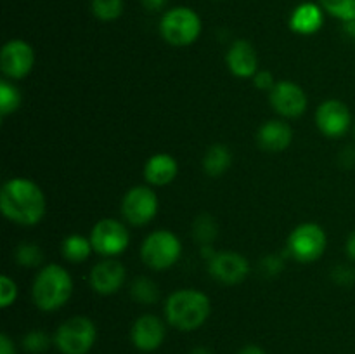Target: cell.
I'll list each match as a JSON object with an SVG mask.
<instances>
[{
  "instance_id": "7a4b0ae2",
  "label": "cell",
  "mask_w": 355,
  "mask_h": 354,
  "mask_svg": "<svg viewBox=\"0 0 355 354\" xmlns=\"http://www.w3.org/2000/svg\"><path fill=\"white\" fill-rule=\"evenodd\" d=\"M211 302L205 292L182 288L168 295L165 302V318L170 326L180 332H193L210 318Z\"/></svg>"
},
{
  "instance_id": "ffe728a7",
  "label": "cell",
  "mask_w": 355,
  "mask_h": 354,
  "mask_svg": "<svg viewBox=\"0 0 355 354\" xmlns=\"http://www.w3.org/2000/svg\"><path fill=\"white\" fill-rule=\"evenodd\" d=\"M232 163V153L225 144H211L203 156V172L210 177H220Z\"/></svg>"
},
{
  "instance_id": "484cf974",
  "label": "cell",
  "mask_w": 355,
  "mask_h": 354,
  "mask_svg": "<svg viewBox=\"0 0 355 354\" xmlns=\"http://www.w3.org/2000/svg\"><path fill=\"white\" fill-rule=\"evenodd\" d=\"M321 6L326 12L345 23L355 21V0H321Z\"/></svg>"
},
{
  "instance_id": "4fadbf2b",
  "label": "cell",
  "mask_w": 355,
  "mask_h": 354,
  "mask_svg": "<svg viewBox=\"0 0 355 354\" xmlns=\"http://www.w3.org/2000/svg\"><path fill=\"white\" fill-rule=\"evenodd\" d=\"M208 273L218 283L238 285L248 276L250 262L238 252H217L208 260Z\"/></svg>"
},
{
  "instance_id": "44dd1931",
  "label": "cell",
  "mask_w": 355,
  "mask_h": 354,
  "mask_svg": "<svg viewBox=\"0 0 355 354\" xmlns=\"http://www.w3.org/2000/svg\"><path fill=\"white\" fill-rule=\"evenodd\" d=\"M61 252L68 262L80 264L89 259L90 253L94 252L92 242H90V238H85V236L75 233V235H69L62 239Z\"/></svg>"
},
{
  "instance_id": "8992f818",
  "label": "cell",
  "mask_w": 355,
  "mask_h": 354,
  "mask_svg": "<svg viewBox=\"0 0 355 354\" xmlns=\"http://www.w3.org/2000/svg\"><path fill=\"white\" fill-rule=\"evenodd\" d=\"M163 40L175 47L194 44L201 33V19L189 7H173L163 14L159 21Z\"/></svg>"
},
{
  "instance_id": "1f68e13d",
  "label": "cell",
  "mask_w": 355,
  "mask_h": 354,
  "mask_svg": "<svg viewBox=\"0 0 355 354\" xmlns=\"http://www.w3.org/2000/svg\"><path fill=\"white\" fill-rule=\"evenodd\" d=\"M262 267L267 271V274H279L283 271V260L276 255H269L262 259Z\"/></svg>"
},
{
  "instance_id": "e575fe53",
  "label": "cell",
  "mask_w": 355,
  "mask_h": 354,
  "mask_svg": "<svg viewBox=\"0 0 355 354\" xmlns=\"http://www.w3.org/2000/svg\"><path fill=\"white\" fill-rule=\"evenodd\" d=\"M345 252H347V255H349V259L354 260V262H355V231L350 233L349 238H347Z\"/></svg>"
},
{
  "instance_id": "603a6c76",
  "label": "cell",
  "mask_w": 355,
  "mask_h": 354,
  "mask_svg": "<svg viewBox=\"0 0 355 354\" xmlns=\"http://www.w3.org/2000/svg\"><path fill=\"white\" fill-rule=\"evenodd\" d=\"M217 233H218L217 222H215V219L211 217V215L203 214V215H200V217L194 219L193 236L203 246L211 245V243H214V239L217 238Z\"/></svg>"
},
{
  "instance_id": "4316f807",
  "label": "cell",
  "mask_w": 355,
  "mask_h": 354,
  "mask_svg": "<svg viewBox=\"0 0 355 354\" xmlns=\"http://www.w3.org/2000/svg\"><path fill=\"white\" fill-rule=\"evenodd\" d=\"M42 259H44V252H42L40 246H38L37 243L24 242L17 246L16 260L19 266H23V267L40 266Z\"/></svg>"
},
{
  "instance_id": "5bb4252c",
  "label": "cell",
  "mask_w": 355,
  "mask_h": 354,
  "mask_svg": "<svg viewBox=\"0 0 355 354\" xmlns=\"http://www.w3.org/2000/svg\"><path fill=\"white\" fill-rule=\"evenodd\" d=\"M166 326L162 318L155 314H142L130 328V340L135 349L142 353H153L165 342Z\"/></svg>"
},
{
  "instance_id": "d590c367",
  "label": "cell",
  "mask_w": 355,
  "mask_h": 354,
  "mask_svg": "<svg viewBox=\"0 0 355 354\" xmlns=\"http://www.w3.org/2000/svg\"><path fill=\"white\" fill-rule=\"evenodd\" d=\"M236 354H267V353L262 349V347L257 346V344H246V346L241 347Z\"/></svg>"
},
{
  "instance_id": "d6986e66",
  "label": "cell",
  "mask_w": 355,
  "mask_h": 354,
  "mask_svg": "<svg viewBox=\"0 0 355 354\" xmlns=\"http://www.w3.org/2000/svg\"><path fill=\"white\" fill-rule=\"evenodd\" d=\"M322 9L318 3L305 2L300 3L297 9L291 12L290 17V28L295 33L300 35H312L315 31L321 30L322 26Z\"/></svg>"
},
{
  "instance_id": "4dcf8cb0",
  "label": "cell",
  "mask_w": 355,
  "mask_h": 354,
  "mask_svg": "<svg viewBox=\"0 0 355 354\" xmlns=\"http://www.w3.org/2000/svg\"><path fill=\"white\" fill-rule=\"evenodd\" d=\"M333 278H335L340 285H350L355 280V271H352L347 266H338L333 271Z\"/></svg>"
},
{
  "instance_id": "8fae6325",
  "label": "cell",
  "mask_w": 355,
  "mask_h": 354,
  "mask_svg": "<svg viewBox=\"0 0 355 354\" xmlns=\"http://www.w3.org/2000/svg\"><path fill=\"white\" fill-rule=\"evenodd\" d=\"M270 106L284 118H297L307 110V94L291 80H279L269 94Z\"/></svg>"
},
{
  "instance_id": "74e56055",
  "label": "cell",
  "mask_w": 355,
  "mask_h": 354,
  "mask_svg": "<svg viewBox=\"0 0 355 354\" xmlns=\"http://www.w3.org/2000/svg\"><path fill=\"white\" fill-rule=\"evenodd\" d=\"M349 28H350V33H352V37L355 38V21H352V23H349Z\"/></svg>"
},
{
  "instance_id": "6da1fadb",
  "label": "cell",
  "mask_w": 355,
  "mask_h": 354,
  "mask_svg": "<svg viewBox=\"0 0 355 354\" xmlns=\"http://www.w3.org/2000/svg\"><path fill=\"white\" fill-rule=\"evenodd\" d=\"M0 210L14 224L35 226L44 219L47 201L37 183L26 177H12L0 191Z\"/></svg>"
},
{
  "instance_id": "277c9868",
  "label": "cell",
  "mask_w": 355,
  "mask_h": 354,
  "mask_svg": "<svg viewBox=\"0 0 355 354\" xmlns=\"http://www.w3.org/2000/svg\"><path fill=\"white\" fill-rule=\"evenodd\" d=\"M96 340V323L82 314L64 319L54 333V344L61 354H89Z\"/></svg>"
},
{
  "instance_id": "7c38bea8",
  "label": "cell",
  "mask_w": 355,
  "mask_h": 354,
  "mask_svg": "<svg viewBox=\"0 0 355 354\" xmlns=\"http://www.w3.org/2000/svg\"><path fill=\"white\" fill-rule=\"evenodd\" d=\"M315 125L326 137L338 139L349 132L352 113L343 101L328 99L315 111Z\"/></svg>"
},
{
  "instance_id": "f546056e",
  "label": "cell",
  "mask_w": 355,
  "mask_h": 354,
  "mask_svg": "<svg viewBox=\"0 0 355 354\" xmlns=\"http://www.w3.org/2000/svg\"><path fill=\"white\" fill-rule=\"evenodd\" d=\"M253 83H255V87L259 90H272L274 85H276V78H274V75L270 71H267V69H263V71H257L255 76H253Z\"/></svg>"
},
{
  "instance_id": "e0dca14e",
  "label": "cell",
  "mask_w": 355,
  "mask_h": 354,
  "mask_svg": "<svg viewBox=\"0 0 355 354\" xmlns=\"http://www.w3.org/2000/svg\"><path fill=\"white\" fill-rule=\"evenodd\" d=\"M293 141V128L284 120H269L260 125L257 142L267 153H281Z\"/></svg>"
},
{
  "instance_id": "52a82bcc",
  "label": "cell",
  "mask_w": 355,
  "mask_h": 354,
  "mask_svg": "<svg viewBox=\"0 0 355 354\" xmlns=\"http://www.w3.org/2000/svg\"><path fill=\"white\" fill-rule=\"evenodd\" d=\"M326 245H328V236L324 229L315 222H304L288 236V250L298 262L311 264L319 260L324 253Z\"/></svg>"
},
{
  "instance_id": "5b68a950",
  "label": "cell",
  "mask_w": 355,
  "mask_h": 354,
  "mask_svg": "<svg viewBox=\"0 0 355 354\" xmlns=\"http://www.w3.org/2000/svg\"><path fill=\"white\" fill-rule=\"evenodd\" d=\"M182 253V243L175 233L156 229L144 238L141 245V259L149 269L163 271L172 267Z\"/></svg>"
},
{
  "instance_id": "9c48e42d",
  "label": "cell",
  "mask_w": 355,
  "mask_h": 354,
  "mask_svg": "<svg viewBox=\"0 0 355 354\" xmlns=\"http://www.w3.org/2000/svg\"><path fill=\"white\" fill-rule=\"evenodd\" d=\"M158 194L149 186H134L121 200V215L132 226H146L158 214Z\"/></svg>"
},
{
  "instance_id": "836d02e7",
  "label": "cell",
  "mask_w": 355,
  "mask_h": 354,
  "mask_svg": "<svg viewBox=\"0 0 355 354\" xmlns=\"http://www.w3.org/2000/svg\"><path fill=\"white\" fill-rule=\"evenodd\" d=\"M166 0H142V6L146 7L151 12H156V10H162L165 7Z\"/></svg>"
},
{
  "instance_id": "30bf717a",
  "label": "cell",
  "mask_w": 355,
  "mask_h": 354,
  "mask_svg": "<svg viewBox=\"0 0 355 354\" xmlns=\"http://www.w3.org/2000/svg\"><path fill=\"white\" fill-rule=\"evenodd\" d=\"M35 66L33 47L26 40L12 38L0 52V69L10 80H21L31 73Z\"/></svg>"
},
{
  "instance_id": "f35d334b",
  "label": "cell",
  "mask_w": 355,
  "mask_h": 354,
  "mask_svg": "<svg viewBox=\"0 0 355 354\" xmlns=\"http://www.w3.org/2000/svg\"><path fill=\"white\" fill-rule=\"evenodd\" d=\"M354 132H355V128H354Z\"/></svg>"
},
{
  "instance_id": "83f0119b",
  "label": "cell",
  "mask_w": 355,
  "mask_h": 354,
  "mask_svg": "<svg viewBox=\"0 0 355 354\" xmlns=\"http://www.w3.org/2000/svg\"><path fill=\"white\" fill-rule=\"evenodd\" d=\"M51 347V337L42 330H31L23 337V349L30 354H42Z\"/></svg>"
},
{
  "instance_id": "ac0fdd59",
  "label": "cell",
  "mask_w": 355,
  "mask_h": 354,
  "mask_svg": "<svg viewBox=\"0 0 355 354\" xmlns=\"http://www.w3.org/2000/svg\"><path fill=\"white\" fill-rule=\"evenodd\" d=\"M177 174L179 163L168 153H156L144 165V179L149 186H166L175 180Z\"/></svg>"
},
{
  "instance_id": "7402d4cb",
  "label": "cell",
  "mask_w": 355,
  "mask_h": 354,
  "mask_svg": "<svg viewBox=\"0 0 355 354\" xmlns=\"http://www.w3.org/2000/svg\"><path fill=\"white\" fill-rule=\"evenodd\" d=\"M130 294H132V298L141 302V304H155V302L159 298L158 285L146 276L137 278V280L132 283Z\"/></svg>"
},
{
  "instance_id": "8d00e7d4",
  "label": "cell",
  "mask_w": 355,
  "mask_h": 354,
  "mask_svg": "<svg viewBox=\"0 0 355 354\" xmlns=\"http://www.w3.org/2000/svg\"><path fill=\"white\" fill-rule=\"evenodd\" d=\"M191 354H211V351L208 347H194Z\"/></svg>"
},
{
  "instance_id": "2e32d148",
  "label": "cell",
  "mask_w": 355,
  "mask_h": 354,
  "mask_svg": "<svg viewBox=\"0 0 355 354\" xmlns=\"http://www.w3.org/2000/svg\"><path fill=\"white\" fill-rule=\"evenodd\" d=\"M229 71L238 78H253L259 69V56L248 40H236L225 56Z\"/></svg>"
},
{
  "instance_id": "f1b7e54d",
  "label": "cell",
  "mask_w": 355,
  "mask_h": 354,
  "mask_svg": "<svg viewBox=\"0 0 355 354\" xmlns=\"http://www.w3.org/2000/svg\"><path fill=\"white\" fill-rule=\"evenodd\" d=\"M17 298V285L12 278L2 274L0 278V307L7 309Z\"/></svg>"
},
{
  "instance_id": "ba28073f",
  "label": "cell",
  "mask_w": 355,
  "mask_h": 354,
  "mask_svg": "<svg viewBox=\"0 0 355 354\" xmlns=\"http://www.w3.org/2000/svg\"><path fill=\"white\" fill-rule=\"evenodd\" d=\"M94 252L103 257H116L128 248L130 233L125 224L116 219H101L90 231Z\"/></svg>"
},
{
  "instance_id": "cb8c5ba5",
  "label": "cell",
  "mask_w": 355,
  "mask_h": 354,
  "mask_svg": "<svg viewBox=\"0 0 355 354\" xmlns=\"http://www.w3.org/2000/svg\"><path fill=\"white\" fill-rule=\"evenodd\" d=\"M21 92L14 83L2 80L0 82V115L7 117L12 115L14 111L19 110L21 106Z\"/></svg>"
},
{
  "instance_id": "d6a6232c",
  "label": "cell",
  "mask_w": 355,
  "mask_h": 354,
  "mask_svg": "<svg viewBox=\"0 0 355 354\" xmlns=\"http://www.w3.org/2000/svg\"><path fill=\"white\" fill-rule=\"evenodd\" d=\"M0 354H16V346L7 333L0 335Z\"/></svg>"
},
{
  "instance_id": "3957f363",
  "label": "cell",
  "mask_w": 355,
  "mask_h": 354,
  "mask_svg": "<svg viewBox=\"0 0 355 354\" xmlns=\"http://www.w3.org/2000/svg\"><path fill=\"white\" fill-rule=\"evenodd\" d=\"M73 294V278L59 264H47L35 276L31 297L40 311L52 312L61 309Z\"/></svg>"
},
{
  "instance_id": "9a60e30c",
  "label": "cell",
  "mask_w": 355,
  "mask_h": 354,
  "mask_svg": "<svg viewBox=\"0 0 355 354\" xmlns=\"http://www.w3.org/2000/svg\"><path fill=\"white\" fill-rule=\"evenodd\" d=\"M125 276H127V269L120 260H116L114 257H104L90 269L89 283L97 294L111 295L116 294L123 287Z\"/></svg>"
},
{
  "instance_id": "d4e9b609",
  "label": "cell",
  "mask_w": 355,
  "mask_h": 354,
  "mask_svg": "<svg viewBox=\"0 0 355 354\" xmlns=\"http://www.w3.org/2000/svg\"><path fill=\"white\" fill-rule=\"evenodd\" d=\"M92 14L101 21H114L123 12V0H92Z\"/></svg>"
}]
</instances>
